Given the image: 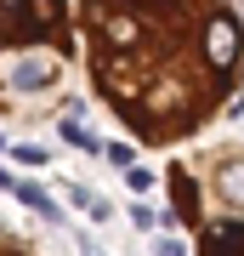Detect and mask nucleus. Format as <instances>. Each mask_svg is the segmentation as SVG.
Returning <instances> with one entry per match:
<instances>
[{"instance_id": "f257e3e1", "label": "nucleus", "mask_w": 244, "mask_h": 256, "mask_svg": "<svg viewBox=\"0 0 244 256\" xmlns=\"http://www.w3.org/2000/svg\"><path fill=\"white\" fill-rule=\"evenodd\" d=\"M91 92L148 148H176L239 102L244 0H80Z\"/></svg>"}, {"instance_id": "f03ea898", "label": "nucleus", "mask_w": 244, "mask_h": 256, "mask_svg": "<svg viewBox=\"0 0 244 256\" xmlns=\"http://www.w3.org/2000/svg\"><path fill=\"white\" fill-rule=\"evenodd\" d=\"M74 52L80 23L68 0H0V108L57 97Z\"/></svg>"}, {"instance_id": "7ed1b4c3", "label": "nucleus", "mask_w": 244, "mask_h": 256, "mask_svg": "<svg viewBox=\"0 0 244 256\" xmlns=\"http://www.w3.org/2000/svg\"><path fill=\"white\" fill-rule=\"evenodd\" d=\"M165 182L199 256H244V142H216L171 160Z\"/></svg>"}, {"instance_id": "20e7f679", "label": "nucleus", "mask_w": 244, "mask_h": 256, "mask_svg": "<svg viewBox=\"0 0 244 256\" xmlns=\"http://www.w3.org/2000/svg\"><path fill=\"white\" fill-rule=\"evenodd\" d=\"M11 160H23V165H45V154H40V148H11Z\"/></svg>"}, {"instance_id": "39448f33", "label": "nucleus", "mask_w": 244, "mask_h": 256, "mask_svg": "<svg viewBox=\"0 0 244 256\" xmlns=\"http://www.w3.org/2000/svg\"><path fill=\"white\" fill-rule=\"evenodd\" d=\"M11 188H17V182H11V176H6V171H0V194H11Z\"/></svg>"}]
</instances>
